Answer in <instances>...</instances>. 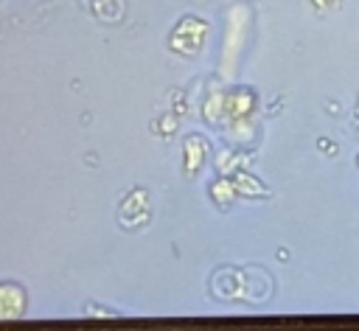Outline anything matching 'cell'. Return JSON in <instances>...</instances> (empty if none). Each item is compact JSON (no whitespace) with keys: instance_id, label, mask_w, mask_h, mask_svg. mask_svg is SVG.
<instances>
[{"instance_id":"6da1fadb","label":"cell","mask_w":359,"mask_h":331,"mask_svg":"<svg viewBox=\"0 0 359 331\" xmlns=\"http://www.w3.org/2000/svg\"><path fill=\"white\" fill-rule=\"evenodd\" d=\"M317 8H331V6H339V0H311Z\"/></svg>"}]
</instances>
